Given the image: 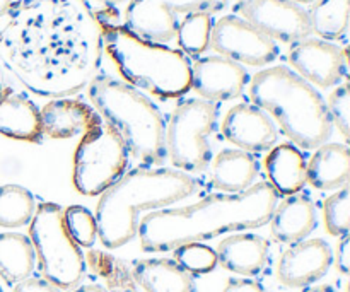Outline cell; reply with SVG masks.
Masks as SVG:
<instances>
[{
  "label": "cell",
  "mask_w": 350,
  "mask_h": 292,
  "mask_svg": "<svg viewBox=\"0 0 350 292\" xmlns=\"http://www.w3.org/2000/svg\"><path fill=\"white\" fill-rule=\"evenodd\" d=\"M0 31V60L27 89L65 98L88 88L103 58L101 29L82 0H24Z\"/></svg>",
  "instance_id": "obj_1"
},
{
  "label": "cell",
  "mask_w": 350,
  "mask_h": 292,
  "mask_svg": "<svg viewBox=\"0 0 350 292\" xmlns=\"http://www.w3.org/2000/svg\"><path fill=\"white\" fill-rule=\"evenodd\" d=\"M277 204L279 194L269 181H262L243 194H215L187 207L149 212L137 229L140 248L146 253L173 252L185 243L262 228L270 222Z\"/></svg>",
  "instance_id": "obj_2"
},
{
  "label": "cell",
  "mask_w": 350,
  "mask_h": 292,
  "mask_svg": "<svg viewBox=\"0 0 350 292\" xmlns=\"http://www.w3.org/2000/svg\"><path fill=\"white\" fill-rule=\"evenodd\" d=\"M198 183L187 173L170 168H137L123 174L101 194L96 224L106 250L125 246L137 236L142 212L161 211L191 197Z\"/></svg>",
  "instance_id": "obj_3"
},
{
  "label": "cell",
  "mask_w": 350,
  "mask_h": 292,
  "mask_svg": "<svg viewBox=\"0 0 350 292\" xmlns=\"http://www.w3.org/2000/svg\"><path fill=\"white\" fill-rule=\"evenodd\" d=\"M252 105L272 115L284 135L301 149H318L328 142L334 123L320 92L293 68L275 65L250 81Z\"/></svg>",
  "instance_id": "obj_4"
},
{
  "label": "cell",
  "mask_w": 350,
  "mask_h": 292,
  "mask_svg": "<svg viewBox=\"0 0 350 292\" xmlns=\"http://www.w3.org/2000/svg\"><path fill=\"white\" fill-rule=\"evenodd\" d=\"M92 108L125 144L129 156L142 168L166 161V123L157 106L120 79L99 74L88 84Z\"/></svg>",
  "instance_id": "obj_5"
},
{
  "label": "cell",
  "mask_w": 350,
  "mask_h": 292,
  "mask_svg": "<svg viewBox=\"0 0 350 292\" xmlns=\"http://www.w3.org/2000/svg\"><path fill=\"white\" fill-rule=\"evenodd\" d=\"M103 51L123 81L159 99H176L190 91L191 62L181 50L137 36L123 24L101 23Z\"/></svg>",
  "instance_id": "obj_6"
},
{
  "label": "cell",
  "mask_w": 350,
  "mask_h": 292,
  "mask_svg": "<svg viewBox=\"0 0 350 292\" xmlns=\"http://www.w3.org/2000/svg\"><path fill=\"white\" fill-rule=\"evenodd\" d=\"M29 241L34 248L43 279L60 291L79 286L85 272L81 246L70 238L64 224V209L44 202L29 222Z\"/></svg>",
  "instance_id": "obj_7"
},
{
  "label": "cell",
  "mask_w": 350,
  "mask_h": 292,
  "mask_svg": "<svg viewBox=\"0 0 350 292\" xmlns=\"http://www.w3.org/2000/svg\"><path fill=\"white\" fill-rule=\"evenodd\" d=\"M215 103L200 98L181 101L166 125V154L178 171L202 173L212 161L208 137L217 125Z\"/></svg>",
  "instance_id": "obj_8"
},
{
  "label": "cell",
  "mask_w": 350,
  "mask_h": 292,
  "mask_svg": "<svg viewBox=\"0 0 350 292\" xmlns=\"http://www.w3.org/2000/svg\"><path fill=\"white\" fill-rule=\"evenodd\" d=\"M129 150L118 133L106 123L84 133L74 152V187L85 197H96L108 190L125 174Z\"/></svg>",
  "instance_id": "obj_9"
},
{
  "label": "cell",
  "mask_w": 350,
  "mask_h": 292,
  "mask_svg": "<svg viewBox=\"0 0 350 292\" xmlns=\"http://www.w3.org/2000/svg\"><path fill=\"white\" fill-rule=\"evenodd\" d=\"M228 0H130L125 9L123 26L154 43H170L176 38L180 14L207 12L214 16Z\"/></svg>",
  "instance_id": "obj_10"
},
{
  "label": "cell",
  "mask_w": 350,
  "mask_h": 292,
  "mask_svg": "<svg viewBox=\"0 0 350 292\" xmlns=\"http://www.w3.org/2000/svg\"><path fill=\"white\" fill-rule=\"evenodd\" d=\"M208 47L239 65L267 67L277 60L279 43L236 14L222 16L212 24Z\"/></svg>",
  "instance_id": "obj_11"
},
{
  "label": "cell",
  "mask_w": 350,
  "mask_h": 292,
  "mask_svg": "<svg viewBox=\"0 0 350 292\" xmlns=\"http://www.w3.org/2000/svg\"><path fill=\"white\" fill-rule=\"evenodd\" d=\"M234 12L275 43L293 44L313 34L306 9L293 0H234Z\"/></svg>",
  "instance_id": "obj_12"
},
{
  "label": "cell",
  "mask_w": 350,
  "mask_h": 292,
  "mask_svg": "<svg viewBox=\"0 0 350 292\" xmlns=\"http://www.w3.org/2000/svg\"><path fill=\"white\" fill-rule=\"evenodd\" d=\"M287 60L293 70L311 85L330 89L347 81V47L308 36L291 44Z\"/></svg>",
  "instance_id": "obj_13"
},
{
  "label": "cell",
  "mask_w": 350,
  "mask_h": 292,
  "mask_svg": "<svg viewBox=\"0 0 350 292\" xmlns=\"http://www.w3.org/2000/svg\"><path fill=\"white\" fill-rule=\"evenodd\" d=\"M248 82L246 68L221 55L202 57L191 64L190 89L205 101L219 103L239 98Z\"/></svg>",
  "instance_id": "obj_14"
},
{
  "label": "cell",
  "mask_w": 350,
  "mask_h": 292,
  "mask_svg": "<svg viewBox=\"0 0 350 292\" xmlns=\"http://www.w3.org/2000/svg\"><path fill=\"white\" fill-rule=\"evenodd\" d=\"M334 262L330 245L321 238L289 245L277 262V279L291 289L308 287L327 276Z\"/></svg>",
  "instance_id": "obj_15"
},
{
  "label": "cell",
  "mask_w": 350,
  "mask_h": 292,
  "mask_svg": "<svg viewBox=\"0 0 350 292\" xmlns=\"http://www.w3.org/2000/svg\"><path fill=\"white\" fill-rule=\"evenodd\" d=\"M222 135L239 150L260 154L277 142V129L272 118L252 103L232 106L222 122Z\"/></svg>",
  "instance_id": "obj_16"
},
{
  "label": "cell",
  "mask_w": 350,
  "mask_h": 292,
  "mask_svg": "<svg viewBox=\"0 0 350 292\" xmlns=\"http://www.w3.org/2000/svg\"><path fill=\"white\" fill-rule=\"evenodd\" d=\"M41 133L50 139H72L103 123L91 105L79 99L57 98L40 109Z\"/></svg>",
  "instance_id": "obj_17"
},
{
  "label": "cell",
  "mask_w": 350,
  "mask_h": 292,
  "mask_svg": "<svg viewBox=\"0 0 350 292\" xmlns=\"http://www.w3.org/2000/svg\"><path fill=\"white\" fill-rule=\"evenodd\" d=\"M270 245L255 233L229 235L217 245V265L239 277H255L269 262Z\"/></svg>",
  "instance_id": "obj_18"
},
{
  "label": "cell",
  "mask_w": 350,
  "mask_h": 292,
  "mask_svg": "<svg viewBox=\"0 0 350 292\" xmlns=\"http://www.w3.org/2000/svg\"><path fill=\"white\" fill-rule=\"evenodd\" d=\"M211 187L228 195L243 194L255 185L260 163L253 154L224 149L211 161Z\"/></svg>",
  "instance_id": "obj_19"
},
{
  "label": "cell",
  "mask_w": 350,
  "mask_h": 292,
  "mask_svg": "<svg viewBox=\"0 0 350 292\" xmlns=\"http://www.w3.org/2000/svg\"><path fill=\"white\" fill-rule=\"evenodd\" d=\"M0 133L24 142H38L43 135L40 109L26 94L10 85L0 94Z\"/></svg>",
  "instance_id": "obj_20"
},
{
  "label": "cell",
  "mask_w": 350,
  "mask_h": 292,
  "mask_svg": "<svg viewBox=\"0 0 350 292\" xmlns=\"http://www.w3.org/2000/svg\"><path fill=\"white\" fill-rule=\"evenodd\" d=\"M317 209L304 195H291L275 205L270 217V231L279 243L294 245L306 239L317 228Z\"/></svg>",
  "instance_id": "obj_21"
},
{
  "label": "cell",
  "mask_w": 350,
  "mask_h": 292,
  "mask_svg": "<svg viewBox=\"0 0 350 292\" xmlns=\"http://www.w3.org/2000/svg\"><path fill=\"white\" fill-rule=\"evenodd\" d=\"M269 183L279 195H297L306 181V159L294 144H279L265 157Z\"/></svg>",
  "instance_id": "obj_22"
},
{
  "label": "cell",
  "mask_w": 350,
  "mask_h": 292,
  "mask_svg": "<svg viewBox=\"0 0 350 292\" xmlns=\"http://www.w3.org/2000/svg\"><path fill=\"white\" fill-rule=\"evenodd\" d=\"M349 176L350 154L344 144H323L306 163V181L317 190H338L347 185Z\"/></svg>",
  "instance_id": "obj_23"
},
{
  "label": "cell",
  "mask_w": 350,
  "mask_h": 292,
  "mask_svg": "<svg viewBox=\"0 0 350 292\" xmlns=\"http://www.w3.org/2000/svg\"><path fill=\"white\" fill-rule=\"evenodd\" d=\"M132 274L146 292H195V279L173 258L137 260Z\"/></svg>",
  "instance_id": "obj_24"
},
{
  "label": "cell",
  "mask_w": 350,
  "mask_h": 292,
  "mask_svg": "<svg viewBox=\"0 0 350 292\" xmlns=\"http://www.w3.org/2000/svg\"><path fill=\"white\" fill-rule=\"evenodd\" d=\"M36 267V255L29 238L21 233H0V277L7 286L29 279Z\"/></svg>",
  "instance_id": "obj_25"
},
{
  "label": "cell",
  "mask_w": 350,
  "mask_h": 292,
  "mask_svg": "<svg viewBox=\"0 0 350 292\" xmlns=\"http://www.w3.org/2000/svg\"><path fill=\"white\" fill-rule=\"evenodd\" d=\"M84 262L106 292H139L132 269L118 256L103 250L89 248Z\"/></svg>",
  "instance_id": "obj_26"
},
{
  "label": "cell",
  "mask_w": 350,
  "mask_h": 292,
  "mask_svg": "<svg viewBox=\"0 0 350 292\" xmlns=\"http://www.w3.org/2000/svg\"><path fill=\"white\" fill-rule=\"evenodd\" d=\"M311 33L325 41H345L349 31V0H317L306 9Z\"/></svg>",
  "instance_id": "obj_27"
},
{
  "label": "cell",
  "mask_w": 350,
  "mask_h": 292,
  "mask_svg": "<svg viewBox=\"0 0 350 292\" xmlns=\"http://www.w3.org/2000/svg\"><path fill=\"white\" fill-rule=\"evenodd\" d=\"M36 211L33 194L21 185L0 187V228L17 229L29 224Z\"/></svg>",
  "instance_id": "obj_28"
},
{
  "label": "cell",
  "mask_w": 350,
  "mask_h": 292,
  "mask_svg": "<svg viewBox=\"0 0 350 292\" xmlns=\"http://www.w3.org/2000/svg\"><path fill=\"white\" fill-rule=\"evenodd\" d=\"M214 17L207 12H193L185 16L178 24L176 41L185 55H202L211 43Z\"/></svg>",
  "instance_id": "obj_29"
},
{
  "label": "cell",
  "mask_w": 350,
  "mask_h": 292,
  "mask_svg": "<svg viewBox=\"0 0 350 292\" xmlns=\"http://www.w3.org/2000/svg\"><path fill=\"white\" fill-rule=\"evenodd\" d=\"M174 262L187 270L191 277L207 276L217 267L215 250L204 243H185L173 250Z\"/></svg>",
  "instance_id": "obj_30"
},
{
  "label": "cell",
  "mask_w": 350,
  "mask_h": 292,
  "mask_svg": "<svg viewBox=\"0 0 350 292\" xmlns=\"http://www.w3.org/2000/svg\"><path fill=\"white\" fill-rule=\"evenodd\" d=\"M323 222L328 235L340 238L350 229V190L342 187L323 202Z\"/></svg>",
  "instance_id": "obj_31"
},
{
  "label": "cell",
  "mask_w": 350,
  "mask_h": 292,
  "mask_svg": "<svg viewBox=\"0 0 350 292\" xmlns=\"http://www.w3.org/2000/svg\"><path fill=\"white\" fill-rule=\"evenodd\" d=\"M64 224L70 238L84 248H92L98 238L94 214L82 205H70L64 211Z\"/></svg>",
  "instance_id": "obj_32"
},
{
  "label": "cell",
  "mask_w": 350,
  "mask_h": 292,
  "mask_svg": "<svg viewBox=\"0 0 350 292\" xmlns=\"http://www.w3.org/2000/svg\"><path fill=\"white\" fill-rule=\"evenodd\" d=\"M327 111L330 115V120L334 125H337L338 132L344 135L345 140H349V129H350V89L349 82L344 81L342 84L335 85L332 94L328 96Z\"/></svg>",
  "instance_id": "obj_33"
},
{
  "label": "cell",
  "mask_w": 350,
  "mask_h": 292,
  "mask_svg": "<svg viewBox=\"0 0 350 292\" xmlns=\"http://www.w3.org/2000/svg\"><path fill=\"white\" fill-rule=\"evenodd\" d=\"M129 2L130 0H88L85 5L89 7V10L94 16V19L98 21V24H115L120 19V5Z\"/></svg>",
  "instance_id": "obj_34"
},
{
  "label": "cell",
  "mask_w": 350,
  "mask_h": 292,
  "mask_svg": "<svg viewBox=\"0 0 350 292\" xmlns=\"http://www.w3.org/2000/svg\"><path fill=\"white\" fill-rule=\"evenodd\" d=\"M221 292H267L265 287L253 279L246 277H231L228 279L226 286L222 287Z\"/></svg>",
  "instance_id": "obj_35"
},
{
  "label": "cell",
  "mask_w": 350,
  "mask_h": 292,
  "mask_svg": "<svg viewBox=\"0 0 350 292\" xmlns=\"http://www.w3.org/2000/svg\"><path fill=\"white\" fill-rule=\"evenodd\" d=\"M335 265L342 276H349L350 272V236H340V241L337 245L335 252Z\"/></svg>",
  "instance_id": "obj_36"
},
{
  "label": "cell",
  "mask_w": 350,
  "mask_h": 292,
  "mask_svg": "<svg viewBox=\"0 0 350 292\" xmlns=\"http://www.w3.org/2000/svg\"><path fill=\"white\" fill-rule=\"evenodd\" d=\"M12 292H62L58 287H55L53 284H50L48 280H44L43 277H33L23 280L17 286H14Z\"/></svg>",
  "instance_id": "obj_37"
},
{
  "label": "cell",
  "mask_w": 350,
  "mask_h": 292,
  "mask_svg": "<svg viewBox=\"0 0 350 292\" xmlns=\"http://www.w3.org/2000/svg\"><path fill=\"white\" fill-rule=\"evenodd\" d=\"M70 292H106L99 284H85V286H79L75 289H70Z\"/></svg>",
  "instance_id": "obj_38"
},
{
  "label": "cell",
  "mask_w": 350,
  "mask_h": 292,
  "mask_svg": "<svg viewBox=\"0 0 350 292\" xmlns=\"http://www.w3.org/2000/svg\"><path fill=\"white\" fill-rule=\"evenodd\" d=\"M304 292H338L335 287L328 286V284H323V286H314V287H310V289H306Z\"/></svg>",
  "instance_id": "obj_39"
},
{
  "label": "cell",
  "mask_w": 350,
  "mask_h": 292,
  "mask_svg": "<svg viewBox=\"0 0 350 292\" xmlns=\"http://www.w3.org/2000/svg\"><path fill=\"white\" fill-rule=\"evenodd\" d=\"M12 7V0H0V17L5 16Z\"/></svg>",
  "instance_id": "obj_40"
},
{
  "label": "cell",
  "mask_w": 350,
  "mask_h": 292,
  "mask_svg": "<svg viewBox=\"0 0 350 292\" xmlns=\"http://www.w3.org/2000/svg\"><path fill=\"white\" fill-rule=\"evenodd\" d=\"M293 2L299 3V5H308V3H313V2H317V0H293Z\"/></svg>",
  "instance_id": "obj_41"
},
{
  "label": "cell",
  "mask_w": 350,
  "mask_h": 292,
  "mask_svg": "<svg viewBox=\"0 0 350 292\" xmlns=\"http://www.w3.org/2000/svg\"><path fill=\"white\" fill-rule=\"evenodd\" d=\"M0 31H2V29H0ZM7 88V84H5V82H3V79H2V74H0V94H2V92H3V89H5Z\"/></svg>",
  "instance_id": "obj_42"
},
{
  "label": "cell",
  "mask_w": 350,
  "mask_h": 292,
  "mask_svg": "<svg viewBox=\"0 0 350 292\" xmlns=\"http://www.w3.org/2000/svg\"><path fill=\"white\" fill-rule=\"evenodd\" d=\"M3 17H5V16H3ZM0 19H2V17H0ZM2 26H3V23H2V24H0V29H2Z\"/></svg>",
  "instance_id": "obj_43"
},
{
  "label": "cell",
  "mask_w": 350,
  "mask_h": 292,
  "mask_svg": "<svg viewBox=\"0 0 350 292\" xmlns=\"http://www.w3.org/2000/svg\"><path fill=\"white\" fill-rule=\"evenodd\" d=\"M0 292H3V289H2V287H0Z\"/></svg>",
  "instance_id": "obj_44"
},
{
  "label": "cell",
  "mask_w": 350,
  "mask_h": 292,
  "mask_svg": "<svg viewBox=\"0 0 350 292\" xmlns=\"http://www.w3.org/2000/svg\"><path fill=\"white\" fill-rule=\"evenodd\" d=\"M82 2H84V3H85V2H88V0H82Z\"/></svg>",
  "instance_id": "obj_45"
}]
</instances>
